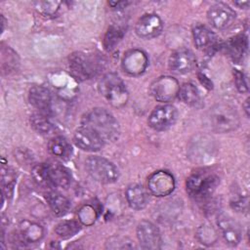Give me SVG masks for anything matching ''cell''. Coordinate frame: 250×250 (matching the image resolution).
Wrapping results in <instances>:
<instances>
[{"label": "cell", "instance_id": "obj_25", "mask_svg": "<svg viewBox=\"0 0 250 250\" xmlns=\"http://www.w3.org/2000/svg\"><path fill=\"white\" fill-rule=\"evenodd\" d=\"M31 126L42 135H49L54 130V126L46 113H35L30 116Z\"/></svg>", "mask_w": 250, "mask_h": 250}, {"label": "cell", "instance_id": "obj_22", "mask_svg": "<svg viewBox=\"0 0 250 250\" xmlns=\"http://www.w3.org/2000/svg\"><path fill=\"white\" fill-rule=\"evenodd\" d=\"M46 199L50 208L57 216H63L69 210V207H70L69 200L65 196L58 192H55V191L49 192L46 196Z\"/></svg>", "mask_w": 250, "mask_h": 250}, {"label": "cell", "instance_id": "obj_1", "mask_svg": "<svg viewBox=\"0 0 250 250\" xmlns=\"http://www.w3.org/2000/svg\"><path fill=\"white\" fill-rule=\"evenodd\" d=\"M205 126L216 133H229L238 128L240 124L236 109L230 104L220 103L212 105L204 114Z\"/></svg>", "mask_w": 250, "mask_h": 250}, {"label": "cell", "instance_id": "obj_34", "mask_svg": "<svg viewBox=\"0 0 250 250\" xmlns=\"http://www.w3.org/2000/svg\"><path fill=\"white\" fill-rule=\"evenodd\" d=\"M234 83H235L236 88L239 92L244 93L248 90L247 83H246V80L244 78L243 73L241 71L237 70V69H234Z\"/></svg>", "mask_w": 250, "mask_h": 250}, {"label": "cell", "instance_id": "obj_13", "mask_svg": "<svg viewBox=\"0 0 250 250\" xmlns=\"http://www.w3.org/2000/svg\"><path fill=\"white\" fill-rule=\"evenodd\" d=\"M148 63L146 53L139 49L129 50L122 59V68L132 76H138L145 72Z\"/></svg>", "mask_w": 250, "mask_h": 250}, {"label": "cell", "instance_id": "obj_21", "mask_svg": "<svg viewBox=\"0 0 250 250\" xmlns=\"http://www.w3.org/2000/svg\"><path fill=\"white\" fill-rule=\"evenodd\" d=\"M20 236L26 243H35L44 236V229L37 223L24 221L20 225Z\"/></svg>", "mask_w": 250, "mask_h": 250}, {"label": "cell", "instance_id": "obj_36", "mask_svg": "<svg viewBox=\"0 0 250 250\" xmlns=\"http://www.w3.org/2000/svg\"><path fill=\"white\" fill-rule=\"evenodd\" d=\"M234 5L240 9H247L249 6V1H236L234 2Z\"/></svg>", "mask_w": 250, "mask_h": 250}, {"label": "cell", "instance_id": "obj_30", "mask_svg": "<svg viewBox=\"0 0 250 250\" xmlns=\"http://www.w3.org/2000/svg\"><path fill=\"white\" fill-rule=\"evenodd\" d=\"M1 171L2 193L3 195L7 194L8 196H11L16 182V175L12 169H10L9 167H5L4 164L2 165Z\"/></svg>", "mask_w": 250, "mask_h": 250}, {"label": "cell", "instance_id": "obj_31", "mask_svg": "<svg viewBox=\"0 0 250 250\" xmlns=\"http://www.w3.org/2000/svg\"><path fill=\"white\" fill-rule=\"evenodd\" d=\"M98 218V212L96 208L91 204L83 205L78 211V219L81 224L90 226L95 223Z\"/></svg>", "mask_w": 250, "mask_h": 250}, {"label": "cell", "instance_id": "obj_27", "mask_svg": "<svg viewBox=\"0 0 250 250\" xmlns=\"http://www.w3.org/2000/svg\"><path fill=\"white\" fill-rule=\"evenodd\" d=\"M81 229L80 224L77 221L70 220V221H63L57 225L55 231L56 233L63 239L69 238L75 235Z\"/></svg>", "mask_w": 250, "mask_h": 250}, {"label": "cell", "instance_id": "obj_9", "mask_svg": "<svg viewBox=\"0 0 250 250\" xmlns=\"http://www.w3.org/2000/svg\"><path fill=\"white\" fill-rule=\"evenodd\" d=\"M178 110L172 104L156 106L148 117V125L156 131L169 129L177 120Z\"/></svg>", "mask_w": 250, "mask_h": 250}, {"label": "cell", "instance_id": "obj_33", "mask_svg": "<svg viewBox=\"0 0 250 250\" xmlns=\"http://www.w3.org/2000/svg\"><path fill=\"white\" fill-rule=\"evenodd\" d=\"M127 238L123 237H111L107 242H106V248H111V249H118V248H132L133 245L131 244V241L129 240L126 242Z\"/></svg>", "mask_w": 250, "mask_h": 250}, {"label": "cell", "instance_id": "obj_24", "mask_svg": "<svg viewBox=\"0 0 250 250\" xmlns=\"http://www.w3.org/2000/svg\"><path fill=\"white\" fill-rule=\"evenodd\" d=\"M178 97L186 104L195 106L200 103V94L198 89L191 83H185L180 86Z\"/></svg>", "mask_w": 250, "mask_h": 250}, {"label": "cell", "instance_id": "obj_10", "mask_svg": "<svg viewBox=\"0 0 250 250\" xmlns=\"http://www.w3.org/2000/svg\"><path fill=\"white\" fill-rule=\"evenodd\" d=\"M235 17V12L225 3H216L207 11L208 21L217 29L229 27L233 23Z\"/></svg>", "mask_w": 250, "mask_h": 250}, {"label": "cell", "instance_id": "obj_3", "mask_svg": "<svg viewBox=\"0 0 250 250\" xmlns=\"http://www.w3.org/2000/svg\"><path fill=\"white\" fill-rule=\"evenodd\" d=\"M32 177L38 185L67 188L71 183L70 172L58 162L42 163L32 169Z\"/></svg>", "mask_w": 250, "mask_h": 250}, {"label": "cell", "instance_id": "obj_11", "mask_svg": "<svg viewBox=\"0 0 250 250\" xmlns=\"http://www.w3.org/2000/svg\"><path fill=\"white\" fill-rule=\"evenodd\" d=\"M137 237L144 249H159L161 246V235L158 228L149 221H142L137 227Z\"/></svg>", "mask_w": 250, "mask_h": 250}, {"label": "cell", "instance_id": "obj_32", "mask_svg": "<svg viewBox=\"0 0 250 250\" xmlns=\"http://www.w3.org/2000/svg\"><path fill=\"white\" fill-rule=\"evenodd\" d=\"M37 5V9L38 11L45 15V16H53L57 13V11L59 10L60 8V5H61V2H37L36 3Z\"/></svg>", "mask_w": 250, "mask_h": 250}, {"label": "cell", "instance_id": "obj_18", "mask_svg": "<svg viewBox=\"0 0 250 250\" xmlns=\"http://www.w3.org/2000/svg\"><path fill=\"white\" fill-rule=\"evenodd\" d=\"M29 103L39 110V112L47 113L51 107V94L49 90L43 86H32L28 94Z\"/></svg>", "mask_w": 250, "mask_h": 250}, {"label": "cell", "instance_id": "obj_15", "mask_svg": "<svg viewBox=\"0 0 250 250\" xmlns=\"http://www.w3.org/2000/svg\"><path fill=\"white\" fill-rule=\"evenodd\" d=\"M163 28L161 19L155 14H146L143 16L136 23V33L144 39H150L160 34Z\"/></svg>", "mask_w": 250, "mask_h": 250}, {"label": "cell", "instance_id": "obj_16", "mask_svg": "<svg viewBox=\"0 0 250 250\" xmlns=\"http://www.w3.org/2000/svg\"><path fill=\"white\" fill-rule=\"evenodd\" d=\"M195 66V57L191 51L180 49L175 51L169 59L170 69L177 74H185Z\"/></svg>", "mask_w": 250, "mask_h": 250}, {"label": "cell", "instance_id": "obj_23", "mask_svg": "<svg viewBox=\"0 0 250 250\" xmlns=\"http://www.w3.org/2000/svg\"><path fill=\"white\" fill-rule=\"evenodd\" d=\"M49 150L52 154L62 158V159H68L71 156L72 153V147L70 144L64 139L63 137L58 136L53 138L49 142Z\"/></svg>", "mask_w": 250, "mask_h": 250}, {"label": "cell", "instance_id": "obj_29", "mask_svg": "<svg viewBox=\"0 0 250 250\" xmlns=\"http://www.w3.org/2000/svg\"><path fill=\"white\" fill-rule=\"evenodd\" d=\"M123 36V30L120 26L116 25H110L105 33L104 39V48L107 51H111L115 48V46L118 44V42L121 40Z\"/></svg>", "mask_w": 250, "mask_h": 250}, {"label": "cell", "instance_id": "obj_35", "mask_svg": "<svg viewBox=\"0 0 250 250\" xmlns=\"http://www.w3.org/2000/svg\"><path fill=\"white\" fill-rule=\"evenodd\" d=\"M128 4H129V2H127V1H117V2L109 1V2H108V5H109V6H111L112 8H115V9L125 8Z\"/></svg>", "mask_w": 250, "mask_h": 250}, {"label": "cell", "instance_id": "obj_6", "mask_svg": "<svg viewBox=\"0 0 250 250\" xmlns=\"http://www.w3.org/2000/svg\"><path fill=\"white\" fill-rule=\"evenodd\" d=\"M218 184L219 179L215 174L196 172L188 179L187 191L191 197L203 200L213 193Z\"/></svg>", "mask_w": 250, "mask_h": 250}, {"label": "cell", "instance_id": "obj_37", "mask_svg": "<svg viewBox=\"0 0 250 250\" xmlns=\"http://www.w3.org/2000/svg\"><path fill=\"white\" fill-rule=\"evenodd\" d=\"M244 110H245V112H246V115L247 116H249V99H247L246 101H245V103H244Z\"/></svg>", "mask_w": 250, "mask_h": 250}, {"label": "cell", "instance_id": "obj_12", "mask_svg": "<svg viewBox=\"0 0 250 250\" xmlns=\"http://www.w3.org/2000/svg\"><path fill=\"white\" fill-rule=\"evenodd\" d=\"M147 188L150 193L155 196H166L174 190V177L167 171H156L149 176Z\"/></svg>", "mask_w": 250, "mask_h": 250}, {"label": "cell", "instance_id": "obj_4", "mask_svg": "<svg viewBox=\"0 0 250 250\" xmlns=\"http://www.w3.org/2000/svg\"><path fill=\"white\" fill-rule=\"evenodd\" d=\"M68 65L71 74L79 79L86 80L96 76L102 66L103 61L101 57L94 53L75 52L70 55Z\"/></svg>", "mask_w": 250, "mask_h": 250}, {"label": "cell", "instance_id": "obj_5", "mask_svg": "<svg viewBox=\"0 0 250 250\" xmlns=\"http://www.w3.org/2000/svg\"><path fill=\"white\" fill-rule=\"evenodd\" d=\"M100 91L114 107L123 106L128 101V92L122 79L113 72L106 73L100 81Z\"/></svg>", "mask_w": 250, "mask_h": 250}, {"label": "cell", "instance_id": "obj_19", "mask_svg": "<svg viewBox=\"0 0 250 250\" xmlns=\"http://www.w3.org/2000/svg\"><path fill=\"white\" fill-rule=\"evenodd\" d=\"M126 199L131 208L141 210L148 203V193L143 186L133 184L126 189Z\"/></svg>", "mask_w": 250, "mask_h": 250}, {"label": "cell", "instance_id": "obj_26", "mask_svg": "<svg viewBox=\"0 0 250 250\" xmlns=\"http://www.w3.org/2000/svg\"><path fill=\"white\" fill-rule=\"evenodd\" d=\"M247 49V39L244 35L231 38L228 44V50L234 60H240Z\"/></svg>", "mask_w": 250, "mask_h": 250}, {"label": "cell", "instance_id": "obj_2", "mask_svg": "<svg viewBox=\"0 0 250 250\" xmlns=\"http://www.w3.org/2000/svg\"><path fill=\"white\" fill-rule=\"evenodd\" d=\"M82 126L93 130L104 143L115 141L120 133L117 120L104 108H94L88 111L82 118Z\"/></svg>", "mask_w": 250, "mask_h": 250}, {"label": "cell", "instance_id": "obj_28", "mask_svg": "<svg viewBox=\"0 0 250 250\" xmlns=\"http://www.w3.org/2000/svg\"><path fill=\"white\" fill-rule=\"evenodd\" d=\"M196 237L201 244L209 246L214 244L217 241L218 234L212 226L205 224L198 228L196 232Z\"/></svg>", "mask_w": 250, "mask_h": 250}, {"label": "cell", "instance_id": "obj_14", "mask_svg": "<svg viewBox=\"0 0 250 250\" xmlns=\"http://www.w3.org/2000/svg\"><path fill=\"white\" fill-rule=\"evenodd\" d=\"M73 141L79 148L85 151H98L105 144L97 133L84 126H81L75 131Z\"/></svg>", "mask_w": 250, "mask_h": 250}, {"label": "cell", "instance_id": "obj_17", "mask_svg": "<svg viewBox=\"0 0 250 250\" xmlns=\"http://www.w3.org/2000/svg\"><path fill=\"white\" fill-rule=\"evenodd\" d=\"M218 226L224 239L229 245H237L241 240V228L231 217L222 214L218 218Z\"/></svg>", "mask_w": 250, "mask_h": 250}, {"label": "cell", "instance_id": "obj_20", "mask_svg": "<svg viewBox=\"0 0 250 250\" xmlns=\"http://www.w3.org/2000/svg\"><path fill=\"white\" fill-rule=\"evenodd\" d=\"M194 45L201 50H210L216 44V35L206 26L197 25L192 30Z\"/></svg>", "mask_w": 250, "mask_h": 250}, {"label": "cell", "instance_id": "obj_8", "mask_svg": "<svg viewBox=\"0 0 250 250\" xmlns=\"http://www.w3.org/2000/svg\"><path fill=\"white\" fill-rule=\"evenodd\" d=\"M180 84L172 76H161L154 80L149 88L152 97L162 103H168L178 97Z\"/></svg>", "mask_w": 250, "mask_h": 250}, {"label": "cell", "instance_id": "obj_7", "mask_svg": "<svg viewBox=\"0 0 250 250\" xmlns=\"http://www.w3.org/2000/svg\"><path fill=\"white\" fill-rule=\"evenodd\" d=\"M86 169L89 175L99 183L111 184L117 181L119 172L115 165L101 156H90L87 158Z\"/></svg>", "mask_w": 250, "mask_h": 250}]
</instances>
